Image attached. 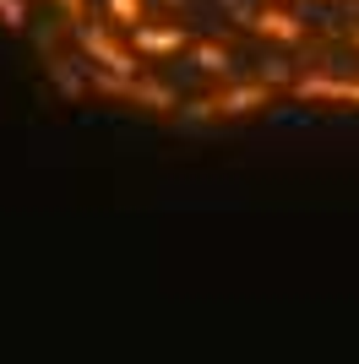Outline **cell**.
I'll use <instances>...</instances> for the list:
<instances>
[{
    "label": "cell",
    "instance_id": "cell-11",
    "mask_svg": "<svg viewBox=\"0 0 359 364\" xmlns=\"http://www.w3.org/2000/svg\"><path fill=\"white\" fill-rule=\"evenodd\" d=\"M348 44H354V49H359V28H348Z\"/></svg>",
    "mask_w": 359,
    "mask_h": 364
},
{
    "label": "cell",
    "instance_id": "cell-12",
    "mask_svg": "<svg viewBox=\"0 0 359 364\" xmlns=\"http://www.w3.org/2000/svg\"><path fill=\"white\" fill-rule=\"evenodd\" d=\"M278 6H283V0H278Z\"/></svg>",
    "mask_w": 359,
    "mask_h": 364
},
{
    "label": "cell",
    "instance_id": "cell-1",
    "mask_svg": "<svg viewBox=\"0 0 359 364\" xmlns=\"http://www.w3.org/2000/svg\"><path fill=\"white\" fill-rule=\"evenodd\" d=\"M272 98H278V87L261 82V76H229V82H218L212 92L191 98L185 114H202V120H245V114L272 109Z\"/></svg>",
    "mask_w": 359,
    "mask_h": 364
},
{
    "label": "cell",
    "instance_id": "cell-6",
    "mask_svg": "<svg viewBox=\"0 0 359 364\" xmlns=\"http://www.w3.org/2000/svg\"><path fill=\"white\" fill-rule=\"evenodd\" d=\"M245 28L261 33V38H278V44H299V38L311 33L294 11H288V6H278V0H261L256 11H245Z\"/></svg>",
    "mask_w": 359,
    "mask_h": 364
},
{
    "label": "cell",
    "instance_id": "cell-5",
    "mask_svg": "<svg viewBox=\"0 0 359 364\" xmlns=\"http://www.w3.org/2000/svg\"><path fill=\"white\" fill-rule=\"evenodd\" d=\"M125 38H131V49L142 55V60H169V55H180V49L196 44L180 22H142V28H131Z\"/></svg>",
    "mask_w": 359,
    "mask_h": 364
},
{
    "label": "cell",
    "instance_id": "cell-4",
    "mask_svg": "<svg viewBox=\"0 0 359 364\" xmlns=\"http://www.w3.org/2000/svg\"><path fill=\"white\" fill-rule=\"evenodd\" d=\"M288 98H299V104H348V109H359V76L305 71L294 87H288Z\"/></svg>",
    "mask_w": 359,
    "mask_h": 364
},
{
    "label": "cell",
    "instance_id": "cell-2",
    "mask_svg": "<svg viewBox=\"0 0 359 364\" xmlns=\"http://www.w3.org/2000/svg\"><path fill=\"white\" fill-rule=\"evenodd\" d=\"M88 92L93 98L131 104V109H147V114H175V109H185V98H180L169 82H158V76H109V71H93L88 65Z\"/></svg>",
    "mask_w": 359,
    "mask_h": 364
},
{
    "label": "cell",
    "instance_id": "cell-3",
    "mask_svg": "<svg viewBox=\"0 0 359 364\" xmlns=\"http://www.w3.org/2000/svg\"><path fill=\"white\" fill-rule=\"evenodd\" d=\"M71 44L82 49V65H93V71L142 76V55L131 49V38H115L104 22H76V28H71Z\"/></svg>",
    "mask_w": 359,
    "mask_h": 364
},
{
    "label": "cell",
    "instance_id": "cell-9",
    "mask_svg": "<svg viewBox=\"0 0 359 364\" xmlns=\"http://www.w3.org/2000/svg\"><path fill=\"white\" fill-rule=\"evenodd\" d=\"M0 22H6L11 33H22L28 28V6H22V0H0Z\"/></svg>",
    "mask_w": 359,
    "mask_h": 364
},
{
    "label": "cell",
    "instance_id": "cell-10",
    "mask_svg": "<svg viewBox=\"0 0 359 364\" xmlns=\"http://www.w3.org/2000/svg\"><path fill=\"white\" fill-rule=\"evenodd\" d=\"M55 6L71 16V28H76V22H88V0H55Z\"/></svg>",
    "mask_w": 359,
    "mask_h": 364
},
{
    "label": "cell",
    "instance_id": "cell-8",
    "mask_svg": "<svg viewBox=\"0 0 359 364\" xmlns=\"http://www.w3.org/2000/svg\"><path fill=\"white\" fill-rule=\"evenodd\" d=\"M104 11H109V22H115V28H142V22H152L147 16V0H104Z\"/></svg>",
    "mask_w": 359,
    "mask_h": 364
},
{
    "label": "cell",
    "instance_id": "cell-7",
    "mask_svg": "<svg viewBox=\"0 0 359 364\" xmlns=\"http://www.w3.org/2000/svg\"><path fill=\"white\" fill-rule=\"evenodd\" d=\"M185 60H191L202 76H212V82H229V76H239V71H234V65H239V60H234V49L218 44V38H196V44L185 49Z\"/></svg>",
    "mask_w": 359,
    "mask_h": 364
}]
</instances>
